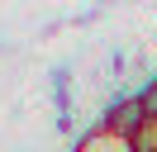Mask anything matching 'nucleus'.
Wrapping results in <instances>:
<instances>
[{"instance_id": "3", "label": "nucleus", "mask_w": 157, "mask_h": 152, "mask_svg": "<svg viewBox=\"0 0 157 152\" xmlns=\"http://www.w3.org/2000/svg\"><path fill=\"white\" fill-rule=\"evenodd\" d=\"M128 152H157V119H143L128 133Z\"/></svg>"}, {"instance_id": "1", "label": "nucleus", "mask_w": 157, "mask_h": 152, "mask_svg": "<svg viewBox=\"0 0 157 152\" xmlns=\"http://www.w3.org/2000/svg\"><path fill=\"white\" fill-rule=\"evenodd\" d=\"M100 128H109L114 138H128V133L143 124V104H138V95L133 90H124V95H114V100L105 104V114H100Z\"/></svg>"}, {"instance_id": "4", "label": "nucleus", "mask_w": 157, "mask_h": 152, "mask_svg": "<svg viewBox=\"0 0 157 152\" xmlns=\"http://www.w3.org/2000/svg\"><path fill=\"white\" fill-rule=\"evenodd\" d=\"M133 95H138V104H143V119H157V71L147 76V81L138 86Z\"/></svg>"}, {"instance_id": "2", "label": "nucleus", "mask_w": 157, "mask_h": 152, "mask_svg": "<svg viewBox=\"0 0 157 152\" xmlns=\"http://www.w3.org/2000/svg\"><path fill=\"white\" fill-rule=\"evenodd\" d=\"M71 152H128V138H114L109 128L90 124V128L76 138V147H71Z\"/></svg>"}]
</instances>
